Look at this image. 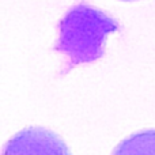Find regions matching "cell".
<instances>
[{"label":"cell","instance_id":"6da1fadb","mask_svg":"<svg viewBox=\"0 0 155 155\" xmlns=\"http://www.w3.org/2000/svg\"><path fill=\"white\" fill-rule=\"evenodd\" d=\"M59 40L54 51L64 56L65 70L88 64L101 59L105 52V38L118 30L116 19L95 7L79 3L60 19Z\"/></svg>","mask_w":155,"mask_h":155},{"label":"cell","instance_id":"7a4b0ae2","mask_svg":"<svg viewBox=\"0 0 155 155\" xmlns=\"http://www.w3.org/2000/svg\"><path fill=\"white\" fill-rule=\"evenodd\" d=\"M3 155H71V151L57 134L41 127H29L5 143Z\"/></svg>","mask_w":155,"mask_h":155},{"label":"cell","instance_id":"3957f363","mask_svg":"<svg viewBox=\"0 0 155 155\" xmlns=\"http://www.w3.org/2000/svg\"><path fill=\"white\" fill-rule=\"evenodd\" d=\"M112 155H155V129L135 132L125 137Z\"/></svg>","mask_w":155,"mask_h":155},{"label":"cell","instance_id":"277c9868","mask_svg":"<svg viewBox=\"0 0 155 155\" xmlns=\"http://www.w3.org/2000/svg\"><path fill=\"white\" fill-rule=\"evenodd\" d=\"M125 2H131V0H125Z\"/></svg>","mask_w":155,"mask_h":155}]
</instances>
